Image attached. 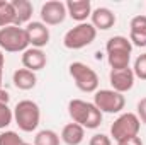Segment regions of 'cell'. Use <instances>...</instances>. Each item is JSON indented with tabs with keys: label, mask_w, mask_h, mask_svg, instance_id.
<instances>
[{
	"label": "cell",
	"mask_w": 146,
	"mask_h": 145,
	"mask_svg": "<svg viewBox=\"0 0 146 145\" xmlns=\"http://www.w3.org/2000/svg\"><path fill=\"white\" fill-rule=\"evenodd\" d=\"M94 104L100 109V113L115 114L121 113L126 106V99L122 94L112 91V89H100L94 96Z\"/></svg>",
	"instance_id": "52a82bcc"
},
{
	"label": "cell",
	"mask_w": 146,
	"mask_h": 145,
	"mask_svg": "<svg viewBox=\"0 0 146 145\" xmlns=\"http://www.w3.org/2000/svg\"><path fill=\"white\" fill-rule=\"evenodd\" d=\"M39 15H41V22L42 24H46V26H58L68 15L66 3H63L60 0H49V2L41 5Z\"/></svg>",
	"instance_id": "ba28073f"
},
{
	"label": "cell",
	"mask_w": 146,
	"mask_h": 145,
	"mask_svg": "<svg viewBox=\"0 0 146 145\" xmlns=\"http://www.w3.org/2000/svg\"><path fill=\"white\" fill-rule=\"evenodd\" d=\"M107 62L110 65V70H122L129 67L131 62V51L124 50H110L107 51Z\"/></svg>",
	"instance_id": "ac0fdd59"
},
{
	"label": "cell",
	"mask_w": 146,
	"mask_h": 145,
	"mask_svg": "<svg viewBox=\"0 0 146 145\" xmlns=\"http://www.w3.org/2000/svg\"><path fill=\"white\" fill-rule=\"evenodd\" d=\"M136 109H138V118H139V121L146 125V97H143V99L138 101Z\"/></svg>",
	"instance_id": "484cf974"
},
{
	"label": "cell",
	"mask_w": 146,
	"mask_h": 145,
	"mask_svg": "<svg viewBox=\"0 0 146 145\" xmlns=\"http://www.w3.org/2000/svg\"><path fill=\"white\" fill-rule=\"evenodd\" d=\"M3 62H5V58H3V55H2V51H0V67L3 68Z\"/></svg>",
	"instance_id": "f1b7e54d"
},
{
	"label": "cell",
	"mask_w": 146,
	"mask_h": 145,
	"mask_svg": "<svg viewBox=\"0 0 146 145\" xmlns=\"http://www.w3.org/2000/svg\"><path fill=\"white\" fill-rule=\"evenodd\" d=\"M129 41L133 46H146V15H136L129 24Z\"/></svg>",
	"instance_id": "7c38bea8"
},
{
	"label": "cell",
	"mask_w": 146,
	"mask_h": 145,
	"mask_svg": "<svg viewBox=\"0 0 146 145\" xmlns=\"http://www.w3.org/2000/svg\"><path fill=\"white\" fill-rule=\"evenodd\" d=\"M134 72L133 68H122V70H110L109 72V82L112 85V91L119 92V94H124L127 91L133 89L134 85Z\"/></svg>",
	"instance_id": "9c48e42d"
},
{
	"label": "cell",
	"mask_w": 146,
	"mask_h": 145,
	"mask_svg": "<svg viewBox=\"0 0 146 145\" xmlns=\"http://www.w3.org/2000/svg\"><path fill=\"white\" fill-rule=\"evenodd\" d=\"M34 145H60V135L53 130H41L34 137Z\"/></svg>",
	"instance_id": "ffe728a7"
},
{
	"label": "cell",
	"mask_w": 146,
	"mask_h": 145,
	"mask_svg": "<svg viewBox=\"0 0 146 145\" xmlns=\"http://www.w3.org/2000/svg\"><path fill=\"white\" fill-rule=\"evenodd\" d=\"M2 79H3V68L0 67V89H2Z\"/></svg>",
	"instance_id": "f546056e"
},
{
	"label": "cell",
	"mask_w": 146,
	"mask_h": 145,
	"mask_svg": "<svg viewBox=\"0 0 146 145\" xmlns=\"http://www.w3.org/2000/svg\"><path fill=\"white\" fill-rule=\"evenodd\" d=\"M22 145H34V144H26V142H24V144H22Z\"/></svg>",
	"instance_id": "4dcf8cb0"
},
{
	"label": "cell",
	"mask_w": 146,
	"mask_h": 145,
	"mask_svg": "<svg viewBox=\"0 0 146 145\" xmlns=\"http://www.w3.org/2000/svg\"><path fill=\"white\" fill-rule=\"evenodd\" d=\"M29 46V38L26 33V28L17 26H7L0 29V48L9 53H19L26 51Z\"/></svg>",
	"instance_id": "5b68a950"
},
{
	"label": "cell",
	"mask_w": 146,
	"mask_h": 145,
	"mask_svg": "<svg viewBox=\"0 0 146 145\" xmlns=\"http://www.w3.org/2000/svg\"><path fill=\"white\" fill-rule=\"evenodd\" d=\"M97 38V29L90 24V22H82L72 28L65 38H63V44L68 50H82L88 44H92Z\"/></svg>",
	"instance_id": "8992f818"
},
{
	"label": "cell",
	"mask_w": 146,
	"mask_h": 145,
	"mask_svg": "<svg viewBox=\"0 0 146 145\" xmlns=\"http://www.w3.org/2000/svg\"><path fill=\"white\" fill-rule=\"evenodd\" d=\"M66 12L78 24L87 22V19L92 15V3H90V0H68Z\"/></svg>",
	"instance_id": "4fadbf2b"
},
{
	"label": "cell",
	"mask_w": 146,
	"mask_h": 145,
	"mask_svg": "<svg viewBox=\"0 0 146 145\" xmlns=\"http://www.w3.org/2000/svg\"><path fill=\"white\" fill-rule=\"evenodd\" d=\"M12 82L19 91H31V89L36 87L37 77L34 72H31L27 68H19L12 75Z\"/></svg>",
	"instance_id": "2e32d148"
},
{
	"label": "cell",
	"mask_w": 146,
	"mask_h": 145,
	"mask_svg": "<svg viewBox=\"0 0 146 145\" xmlns=\"http://www.w3.org/2000/svg\"><path fill=\"white\" fill-rule=\"evenodd\" d=\"M14 121L19 126V130H22L26 133L34 132L41 121V109L31 99L19 101L14 108Z\"/></svg>",
	"instance_id": "7a4b0ae2"
},
{
	"label": "cell",
	"mask_w": 146,
	"mask_h": 145,
	"mask_svg": "<svg viewBox=\"0 0 146 145\" xmlns=\"http://www.w3.org/2000/svg\"><path fill=\"white\" fill-rule=\"evenodd\" d=\"M26 33L29 38V44L33 48H42L49 43V28L42 24L41 21H33L26 26Z\"/></svg>",
	"instance_id": "30bf717a"
},
{
	"label": "cell",
	"mask_w": 146,
	"mask_h": 145,
	"mask_svg": "<svg viewBox=\"0 0 146 145\" xmlns=\"http://www.w3.org/2000/svg\"><path fill=\"white\" fill-rule=\"evenodd\" d=\"M117 145H145V144H143V140L139 137H131V138H127L124 142H119Z\"/></svg>",
	"instance_id": "4316f807"
},
{
	"label": "cell",
	"mask_w": 146,
	"mask_h": 145,
	"mask_svg": "<svg viewBox=\"0 0 146 145\" xmlns=\"http://www.w3.org/2000/svg\"><path fill=\"white\" fill-rule=\"evenodd\" d=\"M14 12H15V26L21 28L22 24H29L33 17V3L29 0H10Z\"/></svg>",
	"instance_id": "e0dca14e"
},
{
	"label": "cell",
	"mask_w": 146,
	"mask_h": 145,
	"mask_svg": "<svg viewBox=\"0 0 146 145\" xmlns=\"http://www.w3.org/2000/svg\"><path fill=\"white\" fill-rule=\"evenodd\" d=\"M106 50H124V51H133V44L129 41V38L126 36H112L106 44Z\"/></svg>",
	"instance_id": "44dd1931"
},
{
	"label": "cell",
	"mask_w": 146,
	"mask_h": 145,
	"mask_svg": "<svg viewBox=\"0 0 146 145\" xmlns=\"http://www.w3.org/2000/svg\"><path fill=\"white\" fill-rule=\"evenodd\" d=\"M90 19H92L90 24L95 29H100V31H107V29H110L115 24V14L110 9H107V7H97V9H94Z\"/></svg>",
	"instance_id": "5bb4252c"
},
{
	"label": "cell",
	"mask_w": 146,
	"mask_h": 145,
	"mask_svg": "<svg viewBox=\"0 0 146 145\" xmlns=\"http://www.w3.org/2000/svg\"><path fill=\"white\" fill-rule=\"evenodd\" d=\"M12 121H14V109H10L5 103H0V130L7 128Z\"/></svg>",
	"instance_id": "7402d4cb"
},
{
	"label": "cell",
	"mask_w": 146,
	"mask_h": 145,
	"mask_svg": "<svg viewBox=\"0 0 146 145\" xmlns=\"http://www.w3.org/2000/svg\"><path fill=\"white\" fill-rule=\"evenodd\" d=\"M141 128V121L134 113H122L112 125H110V137L119 144L131 137H138Z\"/></svg>",
	"instance_id": "3957f363"
},
{
	"label": "cell",
	"mask_w": 146,
	"mask_h": 145,
	"mask_svg": "<svg viewBox=\"0 0 146 145\" xmlns=\"http://www.w3.org/2000/svg\"><path fill=\"white\" fill-rule=\"evenodd\" d=\"M7 26H15V12L10 2L0 0V29Z\"/></svg>",
	"instance_id": "d6986e66"
},
{
	"label": "cell",
	"mask_w": 146,
	"mask_h": 145,
	"mask_svg": "<svg viewBox=\"0 0 146 145\" xmlns=\"http://www.w3.org/2000/svg\"><path fill=\"white\" fill-rule=\"evenodd\" d=\"M88 145H112V140H110V137L104 135V133H95L90 138Z\"/></svg>",
	"instance_id": "d4e9b609"
},
{
	"label": "cell",
	"mask_w": 146,
	"mask_h": 145,
	"mask_svg": "<svg viewBox=\"0 0 146 145\" xmlns=\"http://www.w3.org/2000/svg\"><path fill=\"white\" fill-rule=\"evenodd\" d=\"M24 140L19 137V133L12 132V130H7V132H2L0 133V145H22Z\"/></svg>",
	"instance_id": "603a6c76"
},
{
	"label": "cell",
	"mask_w": 146,
	"mask_h": 145,
	"mask_svg": "<svg viewBox=\"0 0 146 145\" xmlns=\"http://www.w3.org/2000/svg\"><path fill=\"white\" fill-rule=\"evenodd\" d=\"M60 138L66 145H80L85 138V128L80 126L78 123H68L63 126Z\"/></svg>",
	"instance_id": "9a60e30c"
},
{
	"label": "cell",
	"mask_w": 146,
	"mask_h": 145,
	"mask_svg": "<svg viewBox=\"0 0 146 145\" xmlns=\"http://www.w3.org/2000/svg\"><path fill=\"white\" fill-rule=\"evenodd\" d=\"M68 114L73 119V123H78L87 130H95L102 123L100 109L94 103H87L82 99H72L68 103Z\"/></svg>",
	"instance_id": "6da1fadb"
},
{
	"label": "cell",
	"mask_w": 146,
	"mask_h": 145,
	"mask_svg": "<svg viewBox=\"0 0 146 145\" xmlns=\"http://www.w3.org/2000/svg\"><path fill=\"white\" fill-rule=\"evenodd\" d=\"M68 72L72 75L75 85L82 92H97L99 89V75L94 68L82 62H73L68 67Z\"/></svg>",
	"instance_id": "277c9868"
},
{
	"label": "cell",
	"mask_w": 146,
	"mask_h": 145,
	"mask_svg": "<svg viewBox=\"0 0 146 145\" xmlns=\"http://www.w3.org/2000/svg\"><path fill=\"white\" fill-rule=\"evenodd\" d=\"M133 72H134V77H138V79H141V80H146V53L139 55V56L134 60Z\"/></svg>",
	"instance_id": "cb8c5ba5"
},
{
	"label": "cell",
	"mask_w": 146,
	"mask_h": 145,
	"mask_svg": "<svg viewBox=\"0 0 146 145\" xmlns=\"http://www.w3.org/2000/svg\"><path fill=\"white\" fill-rule=\"evenodd\" d=\"M9 99H10L9 92H7V91H3V89H0V103H5V104H9Z\"/></svg>",
	"instance_id": "83f0119b"
},
{
	"label": "cell",
	"mask_w": 146,
	"mask_h": 145,
	"mask_svg": "<svg viewBox=\"0 0 146 145\" xmlns=\"http://www.w3.org/2000/svg\"><path fill=\"white\" fill-rule=\"evenodd\" d=\"M22 65L24 68L31 70V72H37V70H42L48 63V58H46V53L39 48H27L24 53H22Z\"/></svg>",
	"instance_id": "8fae6325"
}]
</instances>
